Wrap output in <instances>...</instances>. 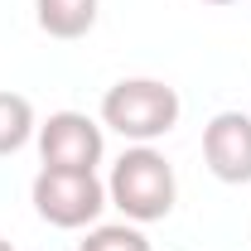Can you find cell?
I'll list each match as a JSON object with an SVG mask.
<instances>
[{"mask_svg":"<svg viewBox=\"0 0 251 251\" xmlns=\"http://www.w3.org/2000/svg\"><path fill=\"white\" fill-rule=\"evenodd\" d=\"M0 251H15V247H10V242H5V237H0Z\"/></svg>","mask_w":251,"mask_h":251,"instance_id":"10","label":"cell"},{"mask_svg":"<svg viewBox=\"0 0 251 251\" xmlns=\"http://www.w3.org/2000/svg\"><path fill=\"white\" fill-rule=\"evenodd\" d=\"M34 130H39V121H34L29 97H20V92H0V155H15V150H25Z\"/></svg>","mask_w":251,"mask_h":251,"instance_id":"7","label":"cell"},{"mask_svg":"<svg viewBox=\"0 0 251 251\" xmlns=\"http://www.w3.org/2000/svg\"><path fill=\"white\" fill-rule=\"evenodd\" d=\"M174 198H179L174 164L159 155L155 145H130V150L111 164L106 203L121 208L126 222H135V227H145V222H164L169 213H174Z\"/></svg>","mask_w":251,"mask_h":251,"instance_id":"1","label":"cell"},{"mask_svg":"<svg viewBox=\"0 0 251 251\" xmlns=\"http://www.w3.org/2000/svg\"><path fill=\"white\" fill-rule=\"evenodd\" d=\"M203 159L222 184H251V116L218 111L203 126Z\"/></svg>","mask_w":251,"mask_h":251,"instance_id":"5","label":"cell"},{"mask_svg":"<svg viewBox=\"0 0 251 251\" xmlns=\"http://www.w3.org/2000/svg\"><path fill=\"white\" fill-rule=\"evenodd\" d=\"M34 135H39V159H44V169L97 174V164L106 155L101 126H97L92 116H82V111H53Z\"/></svg>","mask_w":251,"mask_h":251,"instance_id":"4","label":"cell"},{"mask_svg":"<svg viewBox=\"0 0 251 251\" xmlns=\"http://www.w3.org/2000/svg\"><path fill=\"white\" fill-rule=\"evenodd\" d=\"M77 251H150V237L135 222H101L77 242Z\"/></svg>","mask_w":251,"mask_h":251,"instance_id":"8","label":"cell"},{"mask_svg":"<svg viewBox=\"0 0 251 251\" xmlns=\"http://www.w3.org/2000/svg\"><path fill=\"white\" fill-rule=\"evenodd\" d=\"M179 92L159 77H121L101 97V126H111L130 145H155L159 135H169L179 126Z\"/></svg>","mask_w":251,"mask_h":251,"instance_id":"2","label":"cell"},{"mask_svg":"<svg viewBox=\"0 0 251 251\" xmlns=\"http://www.w3.org/2000/svg\"><path fill=\"white\" fill-rule=\"evenodd\" d=\"M203 5H237V0H203Z\"/></svg>","mask_w":251,"mask_h":251,"instance_id":"9","label":"cell"},{"mask_svg":"<svg viewBox=\"0 0 251 251\" xmlns=\"http://www.w3.org/2000/svg\"><path fill=\"white\" fill-rule=\"evenodd\" d=\"M97 10H101V0H34L39 29L49 39H63V44L87 39L92 25H97Z\"/></svg>","mask_w":251,"mask_h":251,"instance_id":"6","label":"cell"},{"mask_svg":"<svg viewBox=\"0 0 251 251\" xmlns=\"http://www.w3.org/2000/svg\"><path fill=\"white\" fill-rule=\"evenodd\" d=\"M106 208V184L97 174H73V169H39L34 174V213L63 227V232H77V227H92Z\"/></svg>","mask_w":251,"mask_h":251,"instance_id":"3","label":"cell"}]
</instances>
